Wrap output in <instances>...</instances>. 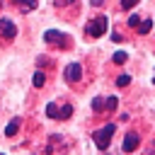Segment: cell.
<instances>
[{
  "instance_id": "20",
  "label": "cell",
  "mask_w": 155,
  "mask_h": 155,
  "mask_svg": "<svg viewBox=\"0 0 155 155\" xmlns=\"http://www.w3.org/2000/svg\"><path fill=\"white\" fill-rule=\"evenodd\" d=\"M90 2H92V5H94V7H97V5H102V2H104V0H90Z\"/></svg>"
},
{
  "instance_id": "9",
  "label": "cell",
  "mask_w": 155,
  "mask_h": 155,
  "mask_svg": "<svg viewBox=\"0 0 155 155\" xmlns=\"http://www.w3.org/2000/svg\"><path fill=\"white\" fill-rule=\"evenodd\" d=\"M153 29V19H143V22H138V34H148Z\"/></svg>"
},
{
  "instance_id": "18",
  "label": "cell",
  "mask_w": 155,
  "mask_h": 155,
  "mask_svg": "<svg viewBox=\"0 0 155 155\" xmlns=\"http://www.w3.org/2000/svg\"><path fill=\"white\" fill-rule=\"evenodd\" d=\"M138 22H140V19H138L136 15H131V17H128V27H138Z\"/></svg>"
},
{
  "instance_id": "19",
  "label": "cell",
  "mask_w": 155,
  "mask_h": 155,
  "mask_svg": "<svg viewBox=\"0 0 155 155\" xmlns=\"http://www.w3.org/2000/svg\"><path fill=\"white\" fill-rule=\"evenodd\" d=\"M111 39H114V41H124V36H121L119 31H114V34H111Z\"/></svg>"
},
{
  "instance_id": "10",
  "label": "cell",
  "mask_w": 155,
  "mask_h": 155,
  "mask_svg": "<svg viewBox=\"0 0 155 155\" xmlns=\"http://www.w3.org/2000/svg\"><path fill=\"white\" fill-rule=\"evenodd\" d=\"M46 116L58 119V104H56V102H48V104H46Z\"/></svg>"
},
{
  "instance_id": "3",
  "label": "cell",
  "mask_w": 155,
  "mask_h": 155,
  "mask_svg": "<svg viewBox=\"0 0 155 155\" xmlns=\"http://www.w3.org/2000/svg\"><path fill=\"white\" fill-rule=\"evenodd\" d=\"M63 75H65V80H68V82H78V80L82 78V68H80V63H70V65L65 68V73H63Z\"/></svg>"
},
{
  "instance_id": "21",
  "label": "cell",
  "mask_w": 155,
  "mask_h": 155,
  "mask_svg": "<svg viewBox=\"0 0 155 155\" xmlns=\"http://www.w3.org/2000/svg\"><path fill=\"white\" fill-rule=\"evenodd\" d=\"M70 0H56V5H68Z\"/></svg>"
},
{
  "instance_id": "12",
  "label": "cell",
  "mask_w": 155,
  "mask_h": 155,
  "mask_svg": "<svg viewBox=\"0 0 155 155\" xmlns=\"http://www.w3.org/2000/svg\"><path fill=\"white\" fill-rule=\"evenodd\" d=\"M70 114H73V107L70 104H63L58 109V119H70Z\"/></svg>"
},
{
  "instance_id": "14",
  "label": "cell",
  "mask_w": 155,
  "mask_h": 155,
  "mask_svg": "<svg viewBox=\"0 0 155 155\" xmlns=\"http://www.w3.org/2000/svg\"><path fill=\"white\" fill-rule=\"evenodd\" d=\"M92 109H94V111H102V109H104V99H102V97H94V99H92Z\"/></svg>"
},
{
  "instance_id": "13",
  "label": "cell",
  "mask_w": 155,
  "mask_h": 155,
  "mask_svg": "<svg viewBox=\"0 0 155 155\" xmlns=\"http://www.w3.org/2000/svg\"><path fill=\"white\" fill-rule=\"evenodd\" d=\"M116 104H119V99H116V97H107V99H104V109H107V111H114V109H116Z\"/></svg>"
},
{
  "instance_id": "2",
  "label": "cell",
  "mask_w": 155,
  "mask_h": 155,
  "mask_svg": "<svg viewBox=\"0 0 155 155\" xmlns=\"http://www.w3.org/2000/svg\"><path fill=\"white\" fill-rule=\"evenodd\" d=\"M85 31H87V36H92V39H97V36H102L104 31H107V17H94V19H90L87 22V27H85Z\"/></svg>"
},
{
  "instance_id": "23",
  "label": "cell",
  "mask_w": 155,
  "mask_h": 155,
  "mask_svg": "<svg viewBox=\"0 0 155 155\" xmlns=\"http://www.w3.org/2000/svg\"><path fill=\"white\" fill-rule=\"evenodd\" d=\"M153 82H155V78H153Z\"/></svg>"
},
{
  "instance_id": "5",
  "label": "cell",
  "mask_w": 155,
  "mask_h": 155,
  "mask_svg": "<svg viewBox=\"0 0 155 155\" xmlns=\"http://www.w3.org/2000/svg\"><path fill=\"white\" fill-rule=\"evenodd\" d=\"M63 39H68V36L61 34V31H53V29H48V31L44 34V41H46V44H63V46H65Z\"/></svg>"
},
{
  "instance_id": "16",
  "label": "cell",
  "mask_w": 155,
  "mask_h": 155,
  "mask_svg": "<svg viewBox=\"0 0 155 155\" xmlns=\"http://www.w3.org/2000/svg\"><path fill=\"white\" fill-rule=\"evenodd\" d=\"M126 58H128V56H126L124 51H119V53L114 56V61H116V63H126Z\"/></svg>"
},
{
  "instance_id": "17",
  "label": "cell",
  "mask_w": 155,
  "mask_h": 155,
  "mask_svg": "<svg viewBox=\"0 0 155 155\" xmlns=\"http://www.w3.org/2000/svg\"><path fill=\"white\" fill-rule=\"evenodd\" d=\"M136 2H138V0H121V7H124V10H131Z\"/></svg>"
},
{
  "instance_id": "1",
  "label": "cell",
  "mask_w": 155,
  "mask_h": 155,
  "mask_svg": "<svg viewBox=\"0 0 155 155\" xmlns=\"http://www.w3.org/2000/svg\"><path fill=\"white\" fill-rule=\"evenodd\" d=\"M116 133V126L114 124H107V126H102L99 131H94V145L99 148V150H107L109 148V143H111V136Z\"/></svg>"
},
{
  "instance_id": "7",
  "label": "cell",
  "mask_w": 155,
  "mask_h": 155,
  "mask_svg": "<svg viewBox=\"0 0 155 155\" xmlns=\"http://www.w3.org/2000/svg\"><path fill=\"white\" fill-rule=\"evenodd\" d=\"M17 5H19L22 12H29V10H34L39 5V0H17Z\"/></svg>"
},
{
  "instance_id": "11",
  "label": "cell",
  "mask_w": 155,
  "mask_h": 155,
  "mask_svg": "<svg viewBox=\"0 0 155 155\" xmlns=\"http://www.w3.org/2000/svg\"><path fill=\"white\" fill-rule=\"evenodd\" d=\"M31 82H34V87H44V82H46V75H44L41 70H36V73H34V80H31Z\"/></svg>"
},
{
  "instance_id": "22",
  "label": "cell",
  "mask_w": 155,
  "mask_h": 155,
  "mask_svg": "<svg viewBox=\"0 0 155 155\" xmlns=\"http://www.w3.org/2000/svg\"><path fill=\"white\" fill-rule=\"evenodd\" d=\"M0 155H5V153H0Z\"/></svg>"
},
{
  "instance_id": "6",
  "label": "cell",
  "mask_w": 155,
  "mask_h": 155,
  "mask_svg": "<svg viewBox=\"0 0 155 155\" xmlns=\"http://www.w3.org/2000/svg\"><path fill=\"white\" fill-rule=\"evenodd\" d=\"M138 143H140V138H138V133H126V138H124V150L126 153H131V150H136L138 148Z\"/></svg>"
},
{
  "instance_id": "8",
  "label": "cell",
  "mask_w": 155,
  "mask_h": 155,
  "mask_svg": "<svg viewBox=\"0 0 155 155\" xmlns=\"http://www.w3.org/2000/svg\"><path fill=\"white\" fill-rule=\"evenodd\" d=\"M17 128H19V116H15V119L7 124V128H5V136H15V133H17Z\"/></svg>"
},
{
  "instance_id": "4",
  "label": "cell",
  "mask_w": 155,
  "mask_h": 155,
  "mask_svg": "<svg viewBox=\"0 0 155 155\" xmlns=\"http://www.w3.org/2000/svg\"><path fill=\"white\" fill-rule=\"evenodd\" d=\"M0 34H2L5 39H15V36H17V27H15L10 19L0 17Z\"/></svg>"
},
{
  "instance_id": "15",
  "label": "cell",
  "mask_w": 155,
  "mask_h": 155,
  "mask_svg": "<svg viewBox=\"0 0 155 155\" xmlns=\"http://www.w3.org/2000/svg\"><path fill=\"white\" fill-rule=\"evenodd\" d=\"M128 82H131V78H128V75H119V78H116V85H121V87H126Z\"/></svg>"
}]
</instances>
